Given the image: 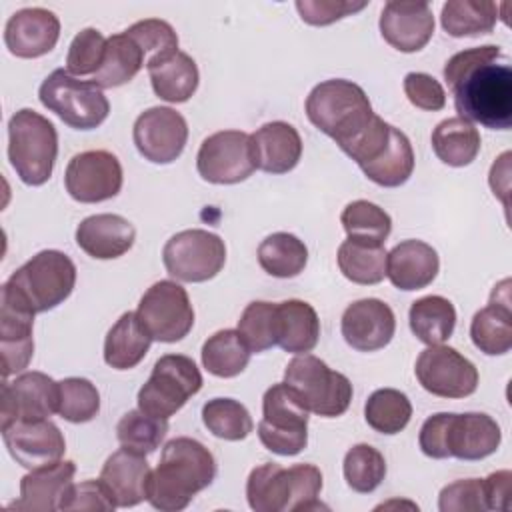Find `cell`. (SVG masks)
I'll use <instances>...</instances> for the list:
<instances>
[{
  "mask_svg": "<svg viewBox=\"0 0 512 512\" xmlns=\"http://www.w3.org/2000/svg\"><path fill=\"white\" fill-rule=\"evenodd\" d=\"M442 74L460 118L490 130L512 126V68L500 46L484 44L456 52Z\"/></svg>",
  "mask_w": 512,
  "mask_h": 512,
  "instance_id": "1",
  "label": "cell"
},
{
  "mask_svg": "<svg viewBox=\"0 0 512 512\" xmlns=\"http://www.w3.org/2000/svg\"><path fill=\"white\" fill-rule=\"evenodd\" d=\"M216 478V460L198 440L188 436L164 444L158 466L150 472L146 500L162 512L184 510L192 498Z\"/></svg>",
  "mask_w": 512,
  "mask_h": 512,
  "instance_id": "2",
  "label": "cell"
},
{
  "mask_svg": "<svg viewBox=\"0 0 512 512\" xmlns=\"http://www.w3.org/2000/svg\"><path fill=\"white\" fill-rule=\"evenodd\" d=\"M306 116L346 154L368 130L376 114L366 92L356 82L332 78L310 90Z\"/></svg>",
  "mask_w": 512,
  "mask_h": 512,
  "instance_id": "3",
  "label": "cell"
},
{
  "mask_svg": "<svg viewBox=\"0 0 512 512\" xmlns=\"http://www.w3.org/2000/svg\"><path fill=\"white\" fill-rule=\"evenodd\" d=\"M322 472L314 464H294L284 468L264 462L252 468L246 480V498L254 512H298L326 508L318 496Z\"/></svg>",
  "mask_w": 512,
  "mask_h": 512,
  "instance_id": "4",
  "label": "cell"
},
{
  "mask_svg": "<svg viewBox=\"0 0 512 512\" xmlns=\"http://www.w3.org/2000/svg\"><path fill=\"white\" fill-rule=\"evenodd\" d=\"M58 156L54 124L32 108L18 110L8 122V160L16 176L28 186L50 180Z\"/></svg>",
  "mask_w": 512,
  "mask_h": 512,
  "instance_id": "5",
  "label": "cell"
},
{
  "mask_svg": "<svg viewBox=\"0 0 512 512\" xmlns=\"http://www.w3.org/2000/svg\"><path fill=\"white\" fill-rule=\"evenodd\" d=\"M74 284V262L60 250H42L12 272L2 288L24 302L34 314H40L62 304L72 294Z\"/></svg>",
  "mask_w": 512,
  "mask_h": 512,
  "instance_id": "6",
  "label": "cell"
},
{
  "mask_svg": "<svg viewBox=\"0 0 512 512\" xmlns=\"http://www.w3.org/2000/svg\"><path fill=\"white\" fill-rule=\"evenodd\" d=\"M38 98L74 130L98 128L110 112V102L92 80H80L66 68H56L40 84Z\"/></svg>",
  "mask_w": 512,
  "mask_h": 512,
  "instance_id": "7",
  "label": "cell"
},
{
  "mask_svg": "<svg viewBox=\"0 0 512 512\" xmlns=\"http://www.w3.org/2000/svg\"><path fill=\"white\" fill-rule=\"evenodd\" d=\"M284 382L302 398L310 412L322 418L342 416L352 402L350 380L312 354L292 358L284 370Z\"/></svg>",
  "mask_w": 512,
  "mask_h": 512,
  "instance_id": "8",
  "label": "cell"
},
{
  "mask_svg": "<svg viewBox=\"0 0 512 512\" xmlns=\"http://www.w3.org/2000/svg\"><path fill=\"white\" fill-rule=\"evenodd\" d=\"M308 414L302 398L286 384H272L262 398L258 438L278 456H296L308 444Z\"/></svg>",
  "mask_w": 512,
  "mask_h": 512,
  "instance_id": "9",
  "label": "cell"
},
{
  "mask_svg": "<svg viewBox=\"0 0 512 512\" xmlns=\"http://www.w3.org/2000/svg\"><path fill=\"white\" fill-rule=\"evenodd\" d=\"M202 388V374L192 358L164 354L156 360L150 378L138 390V408L168 420Z\"/></svg>",
  "mask_w": 512,
  "mask_h": 512,
  "instance_id": "10",
  "label": "cell"
},
{
  "mask_svg": "<svg viewBox=\"0 0 512 512\" xmlns=\"http://www.w3.org/2000/svg\"><path fill=\"white\" fill-rule=\"evenodd\" d=\"M162 262L180 282H206L224 268L226 244L218 234L202 228L182 230L164 244Z\"/></svg>",
  "mask_w": 512,
  "mask_h": 512,
  "instance_id": "11",
  "label": "cell"
},
{
  "mask_svg": "<svg viewBox=\"0 0 512 512\" xmlns=\"http://www.w3.org/2000/svg\"><path fill=\"white\" fill-rule=\"evenodd\" d=\"M138 320L158 342H178L194 326V308L188 292L174 280L154 282L138 304Z\"/></svg>",
  "mask_w": 512,
  "mask_h": 512,
  "instance_id": "12",
  "label": "cell"
},
{
  "mask_svg": "<svg viewBox=\"0 0 512 512\" xmlns=\"http://www.w3.org/2000/svg\"><path fill=\"white\" fill-rule=\"evenodd\" d=\"M196 170L210 184H238L256 170L250 134L242 130H220L204 138L196 154Z\"/></svg>",
  "mask_w": 512,
  "mask_h": 512,
  "instance_id": "13",
  "label": "cell"
},
{
  "mask_svg": "<svg viewBox=\"0 0 512 512\" xmlns=\"http://www.w3.org/2000/svg\"><path fill=\"white\" fill-rule=\"evenodd\" d=\"M414 372L420 386L440 398H466L478 388L476 366L456 348L444 344L422 350Z\"/></svg>",
  "mask_w": 512,
  "mask_h": 512,
  "instance_id": "14",
  "label": "cell"
},
{
  "mask_svg": "<svg viewBox=\"0 0 512 512\" xmlns=\"http://www.w3.org/2000/svg\"><path fill=\"white\" fill-rule=\"evenodd\" d=\"M122 164L108 150H86L66 166L64 186L70 198L80 204H96L114 198L122 188Z\"/></svg>",
  "mask_w": 512,
  "mask_h": 512,
  "instance_id": "15",
  "label": "cell"
},
{
  "mask_svg": "<svg viewBox=\"0 0 512 512\" xmlns=\"http://www.w3.org/2000/svg\"><path fill=\"white\" fill-rule=\"evenodd\" d=\"M132 138L144 160L152 164H170L184 152L188 124L174 108L152 106L136 118Z\"/></svg>",
  "mask_w": 512,
  "mask_h": 512,
  "instance_id": "16",
  "label": "cell"
},
{
  "mask_svg": "<svg viewBox=\"0 0 512 512\" xmlns=\"http://www.w3.org/2000/svg\"><path fill=\"white\" fill-rule=\"evenodd\" d=\"M0 428L14 420H40L58 412L60 386L44 372H22L2 384Z\"/></svg>",
  "mask_w": 512,
  "mask_h": 512,
  "instance_id": "17",
  "label": "cell"
},
{
  "mask_svg": "<svg viewBox=\"0 0 512 512\" xmlns=\"http://www.w3.org/2000/svg\"><path fill=\"white\" fill-rule=\"evenodd\" d=\"M2 440L10 456L28 470L60 462L66 450L64 434L48 418L14 420L2 426Z\"/></svg>",
  "mask_w": 512,
  "mask_h": 512,
  "instance_id": "18",
  "label": "cell"
},
{
  "mask_svg": "<svg viewBox=\"0 0 512 512\" xmlns=\"http://www.w3.org/2000/svg\"><path fill=\"white\" fill-rule=\"evenodd\" d=\"M340 330L346 344L354 350L374 352L390 344L396 332V318L386 302L362 298L344 310Z\"/></svg>",
  "mask_w": 512,
  "mask_h": 512,
  "instance_id": "19",
  "label": "cell"
},
{
  "mask_svg": "<svg viewBox=\"0 0 512 512\" xmlns=\"http://www.w3.org/2000/svg\"><path fill=\"white\" fill-rule=\"evenodd\" d=\"M382 38L400 52L422 50L434 34V14L428 2L390 0L380 12Z\"/></svg>",
  "mask_w": 512,
  "mask_h": 512,
  "instance_id": "20",
  "label": "cell"
},
{
  "mask_svg": "<svg viewBox=\"0 0 512 512\" xmlns=\"http://www.w3.org/2000/svg\"><path fill=\"white\" fill-rule=\"evenodd\" d=\"M34 312L2 288L0 300V352L2 374H18L28 368L34 354Z\"/></svg>",
  "mask_w": 512,
  "mask_h": 512,
  "instance_id": "21",
  "label": "cell"
},
{
  "mask_svg": "<svg viewBox=\"0 0 512 512\" xmlns=\"http://www.w3.org/2000/svg\"><path fill=\"white\" fill-rule=\"evenodd\" d=\"M60 38V20L46 8H22L4 26V44L16 58H40Z\"/></svg>",
  "mask_w": 512,
  "mask_h": 512,
  "instance_id": "22",
  "label": "cell"
},
{
  "mask_svg": "<svg viewBox=\"0 0 512 512\" xmlns=\"http://www.w3.org/2000/svg\"><path fill=\"white\" fill-rule=\"evenodd\" d=\"M502 432L498 422L482 412H450L446 450L450 458L482 460L494 454L500 446Z\"/></svg>",
  "mask_w": 512,
  "mask_h": 512,
  "instance_id": "23",
  "label": "cell"
},
{
  "mask_svg": "<svg viewBox=\"0 0 512 512\" xmlns=\"http://www.w3.org/2000/svg\"><path fill=\"white\" fill-rule=\"evenodd\" d=\"M150 472L144 454L122 446L106 458L100 470V480L110 492L116 508H132L146 500Z\"/></svg>",
  "mask_w": 512,
  "mask_h": 512,
  "instance_id": "24",
  "label": "cell"
},
{
  "mask_svg": "<svg viewBox=\"0 0 512 512\" xmlns=\"http://www.w3.org/2000/svg\"><path fill=\"white\" fill-rule=\"evenodd\" d=\"M470 338L474 346L488 356H500L512 348V308L508 278L494 286L488 306L474 314L470 322Z\"/></svg>",
  "mask_w": 512,
  "mask_h": 512,
  "instance_id": "25",
  "label": "cell"
},
{
  "mask_svg": "<svg viewBox=\"0 0 512 512\" xmlns=\"http://www.w3.org/2000/svg\"><path fill=\"white\" fill-rule=\"evenodd\" d=\"M76 464L60 460L50 466L30 470L20 480V498L10 502L8 508L26 512H52L60 510L66 490L72 486Z\"/></svg>",
  "mask_w": 512,
  "mask_h": 512,
  "instance_id": "26",
  "label": "cell"
},
{
  "mask_svg": "<svg viewBox=\"0 0 512 512\" xmlns=\"http://www.w3.org/2000/svg\"><path fill=\"white\" fill-rule=\"evenodd\" d=\"M252 158L258 170L268 174H286L302 158V138L298 130L282 120L268 122L250 134Z\"/></svg>",
  "mask_w": 512,
  "mask_h": 512,
  "instance_id": "27",
  "label": "cell"
},
{
  "mask_svg": "<svg viewBox=\"0 0 512 512\" xmlns=\"http://www.w3.org/2000/svg\"><path fill=\"white\" fill-rule=\"evenodd\" d=\"M136 240V230L120 214H94L76 228V244L96 260H112L126 254Z\"/></svg>",
  "mask_w": 512,
  "mask_h": 512,
  "instance_id": "28",
  "label": "cell"
},
{
  "mask_svg": "<svg viewBox=\"0 0 512 512\" xmlns=\"http://www.w3.org/2000/svg\"><path fill=\"white\" fill-rule=\"evenodd\" d=\"M440 270L438 252L422 240L396 244L386 258V276L394 288L410 292L432 284Z\"/></svg>",
  "mask_w": 512,
  "mask_h": 512,
  "instance_id": "29",
  "label": "cell"
},
{
  "mask_svg": "<svg viewBox=\"0 0 512 512\" xmlns=\"http://www.w3.org/2000/svg\"><path fill=\"white\" fill-rule=\"evenodd\" d=\"M152 336L136 312H124L108 330L104 340V362L114 370H130L148 354Z\"/></svg>",
  "mask_w": 512,
  "mask_h": 512,
  "instance_id": "30",
  "label": "cell"
},
{
  "mask_svg": "<svg viewBox=\"0 0 512 512\" xmlns=\"http://www.w3.org/2000/svg\"><path fill=\"white\" fill-rule=\"evenodd\" d=\"M278 338L276 344L290 354L312 352L320 338V320L312 304L304 300H284L276 304Z\"/></svg>",
  "mask_w": 512,
  "mask_h": 512,
  "instance_id": "31",
  "label": "cell"
},
{
  "mask_svg": "<svg viewBox=\"0 0 512 512\" xmlns=\"http://www.w3.org/2000/svg\"><path fill=\"white\" fill-rule=\"evenodd\" d=\"M364 176L378 186H402L414 172V150L408 136L392 126L386 146L368 164L360 166Z\"/></svg>",
  "mask_w": 512,
  "mask_h": 512,
  "instance_id": "32",
  "label": "cell"
},
{
  "mask_svg": "<svg viewBox=\"0 0 512 512\" xmlns=\"http://www.w3.org/2000/svg\"><path fill=\"white\" fill-rule=\"evenodd\" d=\"M150 74L152 90L160 100L180 104L192 98L198 88V66L192 56L178 50L170 58L146 68Z\"/></svg>",
  "mask_w": 512,
  "mask_h": 512,
  "instance_id": "33",
  "label": "cell"
},
{
  "mask_svg": "<svg viewBox=\"0 0 512 512\" xmlns=\"http://www.w3.org/2000/svg\"><path fill=\"white\" fill-rule=\"evenodd\" d=\"M432 150L448 166L462 168L476 160L480 152V132L466 118L452 116L432 130Z\"/></svg>",
  "mask_w": 512,
  "mask_h": 512,
  "instance_id": "34",
  "label": "cell"
},
{
  "mask_svg": "<svg viewBox=\"0 0 512 512\" xmlns=\"http://www.w3.org/2000/svg\"><path fill=\"white\" fill-rule=\"evenodd\" d=\"M146 66V56L136 40L124 30L106 40V52L100 70L92 82L100 88H116L130 82Z\"/></svg>",
  "mask_w": 512,
  "mask_h": 512,
  "instance_id": "35",
  "label": "cell"
},
{
  "mask_svg": "<svg viewBox=\"0 0 512 512\" xmlns=\"http://www.w3.org/2000/svg\"><path fill=\"white\" fill-rule=\"evenodd\" d=\"M408 320H410L412 334L420 342L428 346H436L446 342L452 336L456 326V308L444 296H438V294L422 296L412 302Z\"/></svg>",
  "mask_w": 512,
  "mask_h": 512,
  "instance_id": "36",
  "label": "cell"
},
{
  "mask_svg": "<svg viewBox=\"0 0 512 512\" xmlns=\"http://www.w3.org/2000/svg\"><path fill=\"white\" fill-rule=\"evenodd\" d=\"M338 268L354 284H378L386 276L388 252L384 244L348 238L338 246Z\"/></svg>",
  "mask_w": 512,
  "mask_h": 512,
  "instance_id": "37",
  "label": "cell"
},
{
  "mask_svg": "<svg viewBox=\"0 0 512 512\" xmlns=\"http://www.w3.org/2000/svg\"><path fill=\"white\" fill-rule=\"evenodd\" d=\"M498 20V6L490 0H448L440 24L454 38L490 34Z\"/></svg>",
  "mask_w": 512,
  "mask_h": 512,
  "instance_id": "38",
  "label": "cell"
},
{
  "mask_svg": "<svg viewBox=\"0 0 512 512\" xmlns=\"http://www.w3.org/2000/svg\"><path fill=\"white\" fill-rule=\"evenodd\" d=\"M306 262V244L290 232H274L258 246V264L274 278H294L306 268Z\"/></svg>",
  "mask_w": 512,
  "mask_h": 512,
  "instance_id": "39",
  "label": "cell"
},
{
  "mask_svg": "<svg viewBox=\"0 0 512 512\" xmlns=\"http://www.w3.org/2000/svg\"><path fill=\"white\" fill-rule=\"evenodd\" d=\"M202 366L218 378H234L250 362V348L238 330L226 328L214 332L202 346Z\"/></svg>",
  "mask_w": 512,
  "mask_h": 512,
  "instance_id": "40",
  "label": "cell"
},
{
  "mask_svg": "<svg viewBox=\"0 0 512 512\" xmlns=\"http://www.w3.org/2000/svg\"><path fill=\"white\" fill-rule=\"evenodd\" d=\"M364 418L368 426L380 434H398L412 418V404L404 392L396 388H380L368 396Z\"/></svg>",
  "mask_w": 512,
  "mask_h": 512,
  "instance_id": "41",
  "label": "cell"
},
{
  "mask_svg": "<svg viewBox=\"0 0 512 512\" xmlns=\"http://www.w3.org/2000/svg\"><path fill=\"white\" fill-rule=\"evenodd\" d=\"M202 422L216 438L238 442L252 430L254 422L244 404L234 398H212L202 406Z\"/></svg>",
  "mask_w": 512,
  "mask_h": 512,
  "instance_id": "42",
  "label": "cell"
},
{
  "mask_svg": "<svg viewBox=\"0 0 512 512\" xmlns=\"http://www.w3.org/2000/svg\"><path fill=\"white\" fill-rule=\"evenodd\" d=\"M340 222L348 238H354V240L384 244L392 232L390 214L378 204L368 200H354L346 204V208L340 214Z\"/></svg>",
  "mask_w": 512,
  "mask_h": 512,
  "instance_id": "43",
  "label": "cell"
},
{
  "mask_svg": "<svg viewBox=\"0 0 512 512\" xmlns=\"http://www.w3.org/2000/svg\"><path fill=\"white\" fill-rule=\"evenodd\" d=\"M168 432V420L150 416L146 412L128 410L116 424V438L124 448L140 454H152Z\"/></svg>",
  "mask_w": 512,
  "mask_h": 512,
  "instance_id": "44",
  "label": "cell"
},
{
  "mask_svg": "<svg viewBox=\"0 0 512 512\" xmlns=\"http://www.w3.org/2000/svg\"><path fill=\"white\" fill-rule=\"evenodd\" d=\"M346 484L360 494L374 492L384 476H386V460L384 456L370 444L352 446L342 464Z\"/></svg>",
  "mask_w": 512,
  "mask_h": 512,
  "instance_id": "45",
  "label": "cell"
},
{
  "mask_svg": "<svg viewBox=\"0 0 512 512\" xmlns=\"http://www.w3.org/2000/svg\"><path fill=\"white\" fill-rule=\"evenodd\" d=\"M238 332L250 352H264L272 346H276L278 338V310L276 304L254 300L250 302L240 320H238Z\"/></svg>",
  "mask_w": 512,
  "mask_h": 512,
  "instance_id": "46",
  "label": "cell"
},
{
  "mask_svg": "<svg viewBox=\"0 0 512 512\" xmlns=\"http://www.w3.org/2000/svg\"><path fill=\"white\" fill-rule=\"evenodd\" d=\"M58 386H60L58 414L64 420L72 424H84L98 416L100 394H98V388L88 378L70 376L60 380Z\"/></svg>",
  "mask_w": 512,
  "mask_h": 512,
  "instance_id": "47",
  "label": "cell"
},
{
  "mask_svg": "<svg viewBox=\"0 0 512 512\" xmlns=\"http://www.w3.org/2000/svg\"><path fill=\"white\" fill-rule=\"evenodd\" d=\"M126 32L136 40V44L142 48L146 56V68L152 64H158L172 54L178 52V34L166 20L160 18H146L130 28Z\"/></svg>",
  "mask_w": 512,
  "mask_h": 512,
  "instance_id": "48",
  "label": "cell"
},
{
  "mask_svg": "<svg viewBox=\"0 0 512 512\" xmlns=\"http://www.w3.org/2000/svg\"><path fill=\"white\" fill-rule=\"evenodd\" d=\"M106 40L100 30L84 28L70 42L66 54V70L72 76H94L104 60Z\"/></svg>",
  "mask_w": 512,
  "mask_h": 512,
  "instance_id": "49",
  "label": "cell"
},
{
  "mask_svg": "<svg viewBox=\"0 0 512 512\" xmlns=\"http://www.w3.org/2000/svg\"><path fill=\"white\" fill-rule=\"evenodd\" d=\"M438 508L442 512H484L488 510L482 478L456 480L440 490Z\"/></svg>",
  "mask_w": 512,
  "mask_h": 512,
  "instance_id": "50",
  "label": "cell"
},
{
  "mask_svg": "<svg viewBox=\"0 0 512 512\" xmlns=\"http://www.w3.org/2000/svg\"><path fill=\"white\" fill-rule=\"evenodd\" d=\"M366 8V2L348 0H296V10L300 18L310 26H328L342 20L358 10Z\"/></svg>",
  "mask_w": 512,
  "mask_h": 512,
  "instance_id": "51",
  "label": "cell"
},
{
  "mask_svg": "<svg viewBox=\"0 0 512 512\" xmlns=\"http://www.w3.org/2000/svg\"><path fill=\"white\" fill-rule=\"evenodd\" d=\"M404 94L412 106L426 112H436L446 106L442 84L426 72H408L404 76Z\"/></svg>",
  "mask_w": 512,
  "mask_h": 512,
  "instance_id": "52",
  "label": "cell"
},
{
  "mask_svg": "<svg viewBox=\"0 0 512 512\" xmlns=\"http://www.w3.org/2000/svg\"><path fill=\"white\" fill-rule=\"evenodd\" d=\"M116 504L110 498V492L102 484V480H84L74 484L66 490L60 510H114Z\"/></svg>",
  "mask_w": 512,
  "mask_h": 512,
  "instance_id": "53",
  "label": "cell"
},
{
  "mask_svg": "<svg viewBox=\"0 0 512 512\" xmlns=\"http://www.w3.org/2000/svg\"><path fill=\"white\" fill-rule=\"evenodd\" d=\"M448 418H450V412H438L424 420L418 434V446L428 458H436V460L450 458L446 450Z\"/></svg>",
  "mask_w": 512,
  "mask_h": 512,
  "instance_id": "54",
  "label": "cell"
},
{
  "mask_svg": "<svg viewBox=\"0 0 512 512\" xmlns=\"http://www.w3.org/2000/svg\"><path fill=\"white\" fill-rule=\"evenodd\" d=\"M510 480V470H498L484 478L488 510H510Z\"/></svg>",
  "mask_w": 512,
  "mask_h": 512,
  "instance_id": "55",
  "label": "cell"
}]
</instances>
